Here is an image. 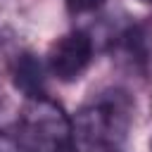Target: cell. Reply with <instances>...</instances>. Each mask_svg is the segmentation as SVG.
Masks as SVG:
<instances>
[{"label":"cell","mask_w":152,"mask_h":152,"mask_svg":"<svg viewBox=\"0 0 152 152\" xmlns=\"http://www.w3.org/2000/svg\"><path fill=\"white\" fill-rule=\"evenodd\" d=\"M71 119L76 145L90 152H112L124 142L133 124V100L126 90L109 88L93 95Z\"/></svg>","instance_id":"cell-1"},{"label":"cell","mask_w":152,"mask_h":152,"mask_svg":"<svg viewBox=\"0 0 152 152\" xmlns=\"http://www.w3.org/2000/svg\"><path fill=\"white\" fill-rule=\"evenodd\" d=\"M14 140L24 152H76L74 119L48 95L26 97L14 119Z\"/></svg>","instance_id":"cell-2"},{"label":"cell","mask_w":152,"mask_h":152,"mask_svg":"<svg viewBox=\"0 0 152 152\" xmlns=\"http://www.w3.org/2000/svg\"><path fill=\"white\" fill-rule=\"evenodd\" d=\"M93 52H95V45H93L90 33L74 28V31L59 36L57 40H52V45L45 55L48 74L64 83L76 81L83 76V71L93 62Z\"/></svg>","instance_id":"cell-3"},{"label":"cell","mask_w":152,"mask_h":152,"mask_svg":"<svg viewBox=\"0 0 152 152\" xmlns=\"http://www.w3.org/2000/svg\"><path fill=\"white\" fill-rule=\"evenodd\" d=\"M14 86L26 95V97H38V95H45V74H48V66L28 55V52H21L14 57Z\"/></svg>","instance_id":"cell-4"},{"label":"cell","mask_w":152,"mask_h":152,"mask_svg":"<svg viewBox=\"0 0 152 152\" xmlns=\"http://www.w3.org/2000/svg\"><path fill=\"white\" fill-rule=\"evenodd\" d=\"M107 0H64L66 10L71 14H90V12H97Z\"/></svg>","instance_id":"cell-5"},{"label":"cell","mask_w":152,"mask_h":152,"mask_svg":"<svg viewBox=\"0 0 152 152\" xmlns=\"http://www.w3.org/2000/svg\"><path fill=\"white\" fill-rule=\"evenodd\" d=\"M12 43H14V33H12V28L7 26V21L0 19V55H5V52L12 48Z\"/></svg>","instance_id":"cell-6"},{"label":"cell","mask_w":152,"mask_h":152,"mask_svg":"<svg viewBox=\"0 0 152 152\" xmlns=\"http://www.w3.org/2000/svg\"><path fill=\"white\" fill-rule=\"evenodd\" d=\"M7 109V95H5V90H2V86H0V114Z\"/></svg>","instance_id":"cell-7"},{"label":"cell","mask_w":152,"mask_h":152,"mask_svg":"<svg viewBox=\"0 0 152 152\" xmlns=\"http://www.w3.org/2000/svg\"><path fill=\"white\" fill-rule=\"evenodd\" d=\"M150 152H152V140H150Z\"/></svg>","instance_id":"cell-8"},{"label":"cell","mask_w":152,"mask_h":152,"mask_svg":"<svg viewBox=\"0 0 152 152\" xmlns=\"http://www.w3.org/2000/svg\"><path fill=\"white\" fill-rule=\"evenodd\" d=\"M142 2H152V0H142Z\"/></svg>","instance_id":"cell-9"}]
</instances>
